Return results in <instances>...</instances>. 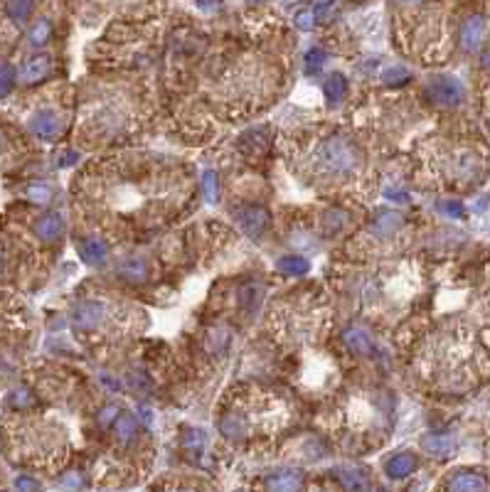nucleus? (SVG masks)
I'll return each mask as SVG.
<instances>
[{
  "mask_svg": "<svg viewBox=\"0 0 490 492\" xmlns=\"http://www.w3.org/2000/svg\"><path fill=\"white\" fill-rule=\"evenodd\" d=\"M198 6H200V8H205V10H209V8L217 6V0H198Z\"/></svg>",
  "mask_w": 490,
  "mask_h": 492,
  "instance_id": "nucleus-38",
  "label": "nucleus"
},
{
  "mask_svg": "<svg viewBox=\"0 0 490 492\" xmlns=\"http://www.w3.org/2000/svg\"><path fill=\"white\" fill-rule=\"evenodd\" d=\"M335 0H311V6H313V10L315 13H323V10H328L330 6H333Z\"/></svg>",
  "mask_w": 490,
  "mask_h": 492,
  "instance_id": "nucleus-36",
  "label": "nucleus"
},
{
  "mask_svg": "<svg viewBox=\"0 0 490 492\" xmlns=\"http://www.w3.org/2000/svg\"><path fill=\"white\" fill-rule=\"evenodd\" d=\"M121 276H126L128 281H143L148 276L146 261H143L141 256H131L128 261L121 264Z\"/></svg>",
  "mask_w": 490,
  "mask_h": 492,
  "instance_id": "nucleus-20",
  "label": "nucleus"
},
{
  "mask_svg": "<svg viewBox=\"0 0 490 492\" xmlns=\"http://www.w3.org/2000/svg\"><path fill=\"white\" fill-rule=\"evenodd\" d=\"M136 431H138V424L131 414H121L119 419L114 421V433L121 443H128V440L136 438Z\"/></svg>",
  "mask_w": 490,
  "mask_h": 492,
  "instance_id": "nucleus-19",
  "label": "nucleus"
},
{
  "mask_svg": "<svg viewBox=\"0 0 490 492\" xmlns=\"http://www.w3.org/2000/svg\"><path fill=\"white\" fill-rule=\"evenodd\" d=\"M10 87H13V69L10 64L3 67V94H10Z\"/></svg>",
  "mask_w": 490,
  "mask_h": 492,
  "instance_id": "nucleus-33",
  "label": "nucleus"
},
{
  "mask_svg": "<svg viewBox=\"0 0 490 492\" xmlns=\"http://www.w3.org/2000/svg\"><path fill=\"white\" fill-rule=\"evenodd\" d=\"M362 167V153L352 138L343 133L325 135L313 148V172L315 180L338 182L352 177Z\"/></svg>",
  "mask_w": 490,
  "mask_h": 492,
  "instance_id": "nucleus-1",
  "label": "nucleus"
},
{
  "mask_svg": "<svg viewBox=\"0 0 490 492\" xmlns=\"http://www.w3.org/2000/svg\"><path fill=\"white\" fill-rule=\"evenodd\" d=\"M387 197H389V200H394V202H409V197L407 195H402V192H387Z\"/></svg>",
  "mask_w": 490,
  "mask_h": 492,
  "instance_id": "nucleus-37",
  "label": "nucleus"
},
{
  "mask_svg": "<svg viewBox=\"0 0 490 492\" xmlns=\"http://www.w3.org/2000/svg\"><path fill=\"white\" fill-rule=\"evenodd\" d=\"M50 67H52V59H50L47 54H35V57L27 59L25 67H22V77H25V82H40V79L50 72Z\"/></svg>",
  "mask_w": 490,
  "mask_h": 492,
  "instance_id": "nucleus-17",
  "label": "nucleus"
},
{
  "mask_svg": "<svg viewBox=\"0 0 490 492\" xmlns=\"http://www.w3.org/2000/svg\"><path fill=\"white\" fill-rule=\"evenodd\" d=\"M141 419H143V421H146V424H148V426H151V424H153V414H151V411H148V409H141Z\"/></svg>",
  "mask_w": 490,
  "mask_h": 492,
  "instance_id": "nucleus-39",
  "label": "nucleus"
},
{
  "mask_svg": "<svg viewBox=\"0 0 490 492\" xmlns=\"http://www.w3.org/2000/svg\"><path fill=\"white\" fill-rule=\"evenodd\" d=\"M409 79V72L404 67H392L385 72V82L389 84V87H396V84H404Z\"/></svg>",
  "mask_w": 490,
  "mask_h": 492,
  "instance_id": "nucleus-27",
  "label": "nucleus"
},
{
  "mask_svg": "<svg viewBox=\"0 0 490 492\" xmlns=\"http://www.w3.org/2000/svg\"><path fill=\"white\" fill-rule=\"evenodd\" d=\"M35 232H37V237L45 239V241H54V239H59L64 232L62 217H59V214H52V212L40 214V217L35 219Z\"/></svg>",
  "mask_w": 490,
  "mask_h": 492,
  "instance_id": "nucleus-11",
  "label": "nucleus"
},
{
  "mask_svg": "<svg viewBox=\"0 0 490 492\" xmlns=\"http://www.w3.org/2000/svg\"><path fill=\"white\" fill-rule=\"evenodd\" d=\"M30 128H32V133L40 135V138L52 140L54 135L62 131V119L57 116V111H50V109L37 111L30 119Z\"/></svg>",
  "mask_w": 490,
  "mask_h": 492,
  "instance_id": "nucleus-8",
  "label": "nucleus"
},
{
  "mask_svg": "<svg viewBox=\"0 0 490 492\" xmlns=\"http://www.w3.org/2000/svg\"><path fill=\"white\" fill-rule=\"evenodd\" d=\"M438 209L443 214H449V217H463V204L461 202H438Z\"/></svg>",
  "mask_w": 490,
  "mask_h": 492,
  "instance_id": "nucleus-30",
  "label": "nucleus"
},
{
  "mask_svg": "<svg viewBox=\"0 0 490 492\" xmlns=\"http://www.w3.org/2000/svg\"><path fill=\"white\" fill-rule=\"evenodd\" d=\"M377 492H387V490H377Z\"/></svg>",
  "mask_w": 490,
  "mask_h": 492,
  "instance_id": "nucleus-43",
  "label": "nucleus"
},
{
  "mask_svg": "<svg viewBox=\"0 0 490 492\" xmlns=\"http://www.w3.org/2000/svg\"><path fill=\"white\" fill-rule=\"evenodd\" d=\"M116 414V409H114V406H109V409H106L104 411V414H101V421H109L111 419V416H114Z\"/></svg>",
  "mask_w": 490,
  "mask_h": 492,
  "instance_id": "nucleus-40",
  "label": "nucleus"
},
{
  "mask_svg": "<svg viewBox=\"0 0 490 492\" xmlns=\"http://www.w3.org/2000/svg\"><path fill=\"white\" fill-rule=\"evenodd\" d=\"M62 485H64V487H69V490H77V487H82V485H84V480L77 475V472H69V475H64V477H62Z\"/></svg>",
  "mask_w": 490,
  "mask_h": 492,
  "instance_id": "nucleus-32",
  "label": "nucleus"
},
{
  "mask_svg": "<svg viewBox=\"0 0 490 492\" xmlns=\"http://www.w3.org/2000/svg\"><path fill=\"white\" fill-rule=\"evenodd\" d=\"M345 345H348L352 352L357 355H370L372 352V340L370 335H367L365 330H360V327H348L343 335Z\"/></svg>",
  "mask_w": 490,
  "mask_h": 492,
  "instance_id": "nucleus-16",
  "label": "nucleus"
},
{
  "mask_svg": "<svg viewBox=\"0 0 490 492\" xmlns=\"http://www.w3.org/2000/svg\"><path fill=\"white\" fill-rule=\"evenodd\" d=\"M111 313H116V311L101 301H82L79 306H74L72 322L79 330H96Z\"/></svg>",
  "mask_w": 490,
  "mask_h": 492,
  "instance_id": "nucleus-4",
  "label": "nucleus"
},
{
  "mask_svg": "<svg viewBox=\"0 0 490 492\" xmlns=\"http://www.w3.org/2000/svg\"><path fill=\"white\" fill-rule=\"evenodd\" d=\"M79 256L87 261L89 266H101L106 259V244L99 241V239H84L79 244Z\"/></svg>",
  "mask_w": 490,
  "mask_h": 492,
  "instance_id": "nucleus-13",
  "label": "nucleus"
},
{
  "mask_svg": "<svg viewBox=\"0 0 490 492\" xmlns=\"http://www.w3.org/2000/svg\"><path fill=\"white\" fill-rule=\"evenodd\" d=\"M441 170L454 182H478L483 177V158L470 148H454L441 158Z\"/></svg>",
  "mask_w": 490,
  "mask_h": 492,
  "instance_id": "nucleus-3",
  "label": "nucleus"
},
{
  "mask_svg": "<svg viewBox=\"0 0 490 492\" xmlns=\"http://www.w3.org/2000/svg\"><path fill=\"white\" fill-rule=\"evenodd\" d=\"M345 94H348V82H345L343 74H333V77H328V82H325V96H328L333 104H338Z\"/></svg>",
  "mask_w": 490,
  "mask_h": 492,
  "instance_id": "nucleus-21",
  "label": "nucleus"
},
{
  "mask_svg": "<svg viewBox=\"0 0 490 492\" xmlns=\"http://www.w3.org/2000/svg\"><path fill=\"white\" fill-rule=\"evenodd\" d=\"M308 298H296V301H288L286 306H279L276 313L272 311V322L276 325V332L288 340H311L315 335V327H318V315L320 311L311 303L306 308Z\"/></svg>",
  "mask_w": 490,
  "mask_h": 492,
  "instance_id": "nucleus-2",
  "label": "nucleus"
},
{
  "mask_svg": "<svg viewBox=\"0 0 490 492\" xmlns=\"http://www.w3.org/2000/svg\"><path fill=\"white\" fill-rule=\"evenodd\" d=\"M424 448H426L429 453H433V456L443 458L456 448V438L451 433H431L424 438Z\"/></svg>",
  "mask_w": 490,
  "mask_h": 492,
  "instance_id": "nucleus-15",
  "label": "nucleus"
},
{
  "mask_svg": "<svg viewBox=\"0 0 490 492\" xmlns=\"http://www.w3.org/2000/svg\"><path fill=\"white\" fill-rule=\"evenodd\" d=\"M74 163H77V153H74V151H67V153H64V156L57 161V165H59V167H67V165H74Z\"/></svg>",
  "mask_w": 490,
  "mask_h": 492,
  "instance_id": "nucleus-35",
  "label": "nucleus"
},
{
  "mask_svg": "<svg viewBox=\"0 0 490 492\" xmlns=\"http://www.w3.org/2000/svg\"><path fill=\"white\" fill-rule=\"evenodd\" d=\"M446 492H490V480L478 470H459L446 480Z\"/></svg>",
  "mask_w": 490,
  "mask_h": 492,
  "instance_id": "nucleus-6",
  "label": "nucleus"
},
{
  "mask_svg": "<svg viewBox=\"0 0 490 492\" xmlns=\"http://www.w3.org/2000/svg\"><path fill=\"white\" fill-rule=\"evenodd\" d=\"M402 3H417V0H402Z\"/></svg>",
  "mask_w": 490,
  "mask_h": 492,
  "instance_id": "nucleus-41",
  "label": "nucleus"
},
{
  "mask_svg": "<svg viewBox=\"0 0 490 492\" xmlns=\"http://www.w3.org/2000/svg\"><path fill=\"white\" fill-rule=\"evenodd\" d=\"M483 37H485V17L483 15L466 17L463 25H461V45H463V50H468V52L478 50Z\"/></svg>",
  "mask_w": 490,
  "mask_h": 492,
  "instance_id": "nucleus-9",
  "label": "nucleus"
},
{
  "mask_svg": "<svg viewBox=\"0 0 490 492\" xmlns=\"http://www.w3.org/2000/svg\"><path fill=\"white\" fill-rule=\"evenodd\" d=\"M325 64V52L323 50H311L306 54V72L308 74H318Z\"/></svg>",
  "mask_w": 490,
  "mask_h": 492,
  "instance_id": "nucleus-26",
  "label": "nucleus"
},
{
  "mask_svg": "<svg viewBox=\"0 0 490 492\" xmlns=\"http://www.w3.org/2000/svg\"><path fill=\"white\" fill-rule=\"evenodd\" d=\"M429 96L438 106H456L463 98V87L456 77H436L429 84Z\"/></svg>",
  "mask_w": 490,
  "mask_h": 492,
  "instance_id": "nucleus-5",
  "label": "nucleus"
},
{
  "mask_svg": "<svg viewBox=\"0 0 490 492\" xmlns=\"http://www.w3.org/2000/svg\"><path fill=\"white\" fill-rule=\"evenodd\" d=\"M335 472H338V480H340V485L345 487V492H370L372 490L370 477L362 470H357V468H338Z\"/></svg>",
  "mask_w": 490,
  "mask_h": 492,
  "instance_id": "nucleus-12",
  "label": "nucleus"
},
{
  "mask_svg": "<svg viewBox=\"0 0 490 492\" xmlns=\"http://www.w3.org/2000/svg\"><path fill=\"white\" fill-rule=\"evenodd\" d=\"M32 8H35V0H6V10L10 17H15V20H27V15L32 13Z\"/></svg>",
  "mask_w": 490,
  "mask_h": 492,
  "instance_id": "nucleus-22",
  "label": "nucleus"
},
{
  "mask_svg": "<svg viewBox=\"0 0 490 492\" xmlns=\"http://www.w3.org/2000/svg\"><path fill=\"white\" fill-rule=\"evenodd\" d=\"M279 271L281 274H306L308 271V261L303 259V256H296V254H291V256H283L281 261H279Z\"/></svg>",
  "mask_w": 490,
  "mask_h": 492,
  "instance_id": "nucleus-23",
  "label": "nucleus"
},
{
  "mask_svg": "<svg viewBox=\"0 0 490 492\" xmlns=\"http://www.w3.org/2000/svg\"><path fill=\"white\" fill-rule=\"evenodd\" d=\"M15 487H17V492H40V485H37V480H32V477H27V475L17 477Z\"/></svg>",
  "mask_w": 490,
  "mask_h": 492,
  "instance_id": "nucleus-31",
  "label": "nucleus"
},
{
  "mask_svg": "<svg viewBox=\"0 0 490 492\" xmlns=\"http://www.w3.org/2000/svg\"><path fill=\"white\" fill-rule=\"evenodd\" d=\"M251 3H259V0H251Z\"/></svg>",
  "mask_w": 490,
  "mask_h": 492,
  "instance_id": "nucleus-42",
  "label": "nucleus"
},
{
  "mask_svg": "<svg viewBox=\"0 0 490 492\" xmlns=\"http://www.w3.org/2000/svg\"><path fill=\"white\" fill-rule=\"evenodd\" d=\"M30 195L35 197V200H40V202H45V200H50V197H52V195H50L47 187H32Z\"/></svg>",
  "mask_w": 490,
  "mask_h": 492,
  "instance_id": "nucleus-34",
  "label": "nucleus"
},
{
  "mask_svg": "<svg viewBox=\"0 0 490 492\" xmlns=\"http://www.w3.org/2000/svg\"><path fill=\"white\" fill-rule=\"evenodd\" d=\"M414 468H417V461L409 453H396L387 461V475L394 477V480H402V477L412 475Z\"/></svg>",
  "mask_w": 490,
  "mask_h": 492,
  "instance_id": "nucleus-14",
  "label": "nucleus"
},
{
  "mask_svg": "<svg viewBox=\"0 0 490 492\" xmlns=\"http://www.w3.org/2000/svg\"><path fill=\"white\" fill-rule=\"evenodd\" d=\"M47 35H50V22H45V20H42L40 25H35V27H32V35H30V40L35 42V45H42V42L47 40Z\"/></svg>",
  "mask_w": 490,
  "mask_h": 492,
  "instance_id": "nucleus-29",
  "label": "nucleus"
},
{
  "mask_svg": "<svg viewBox=\"0 0 490 492\" xmlns=\"http://www.w3.org/2000/svg\"><path fill=\"white\" fill-rule=\"evenodd\" d=\"M237 222H239V227L244 229L246 234L261 237V234L269 229V224H272V217L261 207H242L239 212H237Z\"/></svg>",
  "mask_w": 490,
  "mask_h": 492,
  "instance_id": "nucleus-7",
  "label": "nucleus"
},
{
  "mask_svg": "<svg viewBox=\"0 0 490 492\" xmlns=\"http://www.w3.org/2000/svg\"><path fill=\"white\" fill-rule=\"evenodd\" d=\"M296 25L301 27V30H313L315 25V10H303L296 15Z\"/></svg>",
  "mask_w": 490,
  "mask_h": 492,
  "instance_id": "nucleus-28",
  "label": "nucleus"
},
{
  "mask_svg": "<svg viewBox=\"0 0 490 492\" xmlns=\"http://www.w3.org/2000/svg\"><path fill=\"white\" fill-rule=\"evenodd\" d=\"M269 492H301L303 487V472L301 470H279L269 480Z\"/></svg>",
  "mask_w": 490,
  "mask_h": 492,
  "instance_id": "nucleus-10",
  "label": "nucleus"
},
{
  "mask_svg": "<svg viewBox=\"0 0 490 492\" xmlns=\"http://www.w3.org/2000/svg\"><path fill=\"white\" fill-rule=\"evenodd\" d=\"M183 446L188 448L190 453H200L205 448V433L200 428H188L183 435Z\"/></svg>",
  "mask_w": 490,
  "mask_h": 492,
  "instance_id": "nucleus-24",
  "label": "nucleus"
},
{
  "mask_svg": "<svg viewBox=\"0 0 490 492\" xmlns=\"http://www.w3.org/2000/svg\"><path fill=\"white\" fill-rule=\"evenodd\" d=\"M202 190H205V195H207L209 202H217V197H219V180H217V172H214V170H207L202 175Z\"/></svg>",
  "mask_w": 490,
  "mask_h": 492,
  "instance_id": "nucleus-25",
  "label": "nucleus"
},
{
  "mask_svg": "<svg viewBox=\"0 0 490 492\" xmlns=\"http://www.w3.org/2000/svg\"><path fill=\"white\" fill-rule=\"evenodd\" d=\"M266 145H269V135L266 131H251V133L242 135L239 138V151L242 153H264Z\"/></svg>",
  "mask_w": 490,
  "mask_h": 492,
  "instance_id": "nucleus-18",
  "label": "nucleus"
}]
</instances>
